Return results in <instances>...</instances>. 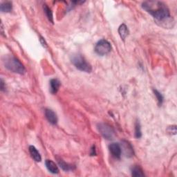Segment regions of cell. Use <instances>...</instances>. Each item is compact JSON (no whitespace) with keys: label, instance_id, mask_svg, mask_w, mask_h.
Wrapping results in <instances>:
<instances>
[{"label":"cell","instance_id":"cell-1","mask_svg":"<svg viewBox=\"0 0 177 177\" xmlns=\"http://www.w3.org/2000/svg\"><path fill=\"white\" fill-rule=\"evenodd\" d=\"M142 7L157 20L163 21L170 17L168 6L163 2L147 1L143 3Z\"/></svg>","mask_w":177,"mask_h":177},{"label":"cell","instance_id":"cell-2","mask_svg":"<svg viewBox=\"0 0 177 177\" xmlns=\"http://www.w3.org/2000/svg\"><path fill=\"white\" fill-rule=\"evenodd\" d=\"M3 62L5 67L9 71L21 75L25 73L26 69L24 65L13 55H5L3 58Z\"/></svg>","mask_w":177,"mask_h":177},{"label":"cell","instance_id":"cell-3","mask_svg":"<svg viewBox=\"0 0 177 177\" xmlns=\"http://www.w3.org/2000/svg\"><path fill=\"white\" fill-rule=\"evenodd\" d=\"M71 60L72 63L78 70L86 72V73H90L92 71V67H91V64L87 62L85 58L80 54L73 55Z\"/></svg>","mask_w":177,"mask_h":177},{"label":"cell","instance_id":"cell-4","mask_svg":"<svg viewBox=\"0 0 177 177\" xmlns=\"http://www.w3.org/2000/svg\"><path fill=\"white\" fill-rule=\"evenodd\" d=\"M98 129L104 139L107 140H112L115 136V132L114 129L108 124L100 123L97 124Z\"/></svg>","mask_w":177,"mask_h":177},{"label":"cell","instance_id":"cell-5","mask_svg":"<svg viewBox=\"0 0 177 177\" xmlns=\"http://www.w3.org/2000/svg\"><path fill=\"white\" fill-rule=\"evenodd\" d=\"M111 50V46L109 42L106 40H101L96 44L95 47V51L99 55H105L109 53Z\"/></svg>","mask_w":177,"mask_h":177},{"label":"cell","instance_id":"cell-6","mask_svg":"<svg viewBox=\"0 0 177 177\" xmlns=\"http://www.w3.org/2000/svg\"><path fill=\"white\" fill-rule=\"evenodd\" d=\"M109 149L111 154L116 159H120L122 154V149L119 143H112L109 146Z\"/></svg>","mask_w":177,"mask_h":177},{"label":"cell","instance_id":"cell-7","mask_svg":"<svg viewBox=\"0 0 177 177\" xmlns=\"http://www.w3.org/2000/svg\"><path fill=\"white\" fill-rule=\"evenodd\" d=\"M45 116L49 123L52 124H56L58 123L57 115L53 110L46 109H45Z\"/></svg>","mask_w":177,"mask_h":177},{"label":"cell","instance_id":"cell-8","mask_svg":"<svg viewBox=\"0 0 177 177\" xmlns=\"http://www.w3.org/2000/svg\"><path fill=\"white\" fill-rule=\"evenodd\" d=\"M46 167H47V169L49 172L52 174H58L59 173V169L58 167L57 166L56 164H55L53 160H46Z\"/></svg>","mask_w":177,"mask_h":177},{"label":"cell","instance_id":"cell-9","mask_svg":"<svg viewBox=\"0 0 177 177\" xmlns=\"http://www.w3.org/2000/svg\"><path fill=\"white\" fill-rule=\"evenodd\" d=\"M61 86L60 81L58 79H52L50 81V91L52 94H55Z\"/></svg>","mask_w":177,"mask_h":177},{"label":"cell","instance_id":"cell-10","mask_svg":"<svg viewBox=\"0 0 177 177\" xmlns=\"http://www.w3.org/2000/svg\"><path fill=\"white\" fill-rule=\"evenodd\" d=\"M29 152L31 157L36 162H40L42 160V157L40 152H38V150L35 148L34 146L31 145L29 147Z\"/></svg>","mask_w":177,"mask_h":177},{"label":"cell","instance_id":"cell-11","mask_svg":"<svg viewBox=\"0 0 177 177\" xmlns=\"http://www.w3.org/2000/svg\"><path fill=\"white\" fill-rule=\"evenodd\" d=\"M129 30H128V28H127V27L125 25V24H121L120 26V27L119 28V33L120 36V38L123 41H124V40H125V38L128 36L129 35Z\"/></svg>","mask_w":177,"mask_h":177},{"label":"cell","instance_id":"cell-12","mask_svg":"<svg viewBox=\"0 0 177 177\" xmlns=\"http://www.w3.org/2000/svg\"><path fill=\"white\" fill-rule=\"evenodd\" d=\"M122 145L123 146L124 152V153H125L126 156H128V157L132 156L134 155V150L130 144L127 141H123Z\"/></svg>","mask_w":177,"mask_h":177},{"label":"cell","instance_id":"cell-13","mask_svg":"<svg viewBox=\"0 0 177 177\" xmlns=\"http://www.w3.org/2000/svg\"><path fill=\"white\" fill-rule=\"evenodd\" d=\"M58 163L60 168L63 170H64V171H71V170L75 169V166L71 165V164L67 163L66 162H64L63 160L60 159H58Z\"/></svg>","mask_w":177,"mask_h":177},{"label":"cell","instance_id":"cell-14","mask_svg":"<svg viewBox=\"0 0 177 177\" xmlns=\"http://www.w3.org/2000/svg\"><path fill=\"white\" fill-rule=\"evenodd\" d=\"M13 9V6L12 3L10 2H6L1 4L0 6V10L2 12H5V13H10L11 12Z\"/></svg>","mask_w":177,"mask_h":177},{"label":"cell","instance_id":"cell-15","mask_svg":"<svg viewBox=\"0 0 177 177\" xmlns=\"http://www.w3.org/2000/svg\"><path fill=\"white\" fill-rule=\"evenodd\" d=\"M43 9H44V12L47 16L48 19L49 20V22H51V23H53V13H52L51 10L50 9V8L47 4H44L43 5Z\"/></svg>","mask_w":177,"mask_h":177},{"label":"cell","instance_id":"cell-16","mask_svg":"<svg viewBox=\"0 0 177 177\" xmlns=\"http://www.w3.org/2000/svg\"><path fill=\"white\" fill-rule=\"evenodd\" d=\"M132 175L133 176H144L145 174L143 173L142 169L139 166H134L132 169Z\"/></svg>","mask_w":177,"mask_h":177},{"label":"cell","instance_id":"cell-17","mask_svg":"<svg viewBox=\"0 0 177 177\" xmlns=\"http://www.w3.org/2000/svg\"><path fill=\"white\" fill-rule=\"evenodd\" d=\"M142 136L141 128H140V124L139 121H136L135 124V137L136 139H140Z\"/></svg>","mask_w":177,"mask_h":177},{"label":"cell","instance_id":"cell-18","mask_svg":"<svg viewBox=\"0 0 177 177\" xmlns=\"http://www.w3.org/2000/svg\"><path fill=\"white\" fill-rule=\"evenodd\" d=\"M154 93L155 96L157 98V100H158L159 104L160 106L162 104L163 102V97L162 96V94H160L159 91H157L156 89H154Z\"/></svg>","mask_w":177,"mask_h":177},{"label":"cell","instance_id":"cell-19","mask_svg":"<svg viewBox=\"0 0 177 177\" xmlns=\"http://www.w3.org/2000/svg\"><path fill=\"white\" fill-rule=\"evenodd\" d=\"M168 132L171 134H174V135H175L176 134V127L174 126H172V127H168Z\"/></svg>","mask_w":177,"mask_h":177},{"label":"cell","instance_id":"cell-20","mask_svg":"<svg viewBox=\"0 0 177 177\" xmlns=\"http://www.w3.org/2000/svg\"><path fill=\"white\" fill-rule=\"evenodd\" d=\"M40 42H41V44H42V46H43L44 47H47V42H46L45 40L43 38L40 37Z\"/></svg>","mask_w":177,"mask_h":177},{"label":"cell","instance_id":"cell-21","mask_svg":"<svg viewBox=\"0 0 177 177\" xmlns=\"http://www.w3.org/2000/svg\"><path fill=\"white\" fill-rule=\"evenodd\" d=\"M1 90L2 91H4L6 90V85H5V83L4 82L2 79L1 80Z\"/></svg>","mask_w":177,"mask_h":177},{"label":"cell","instance_id":"cell-22","mask_svg":"<svg viewBox=\"0 0 177 177\" xmlns=\"http://www.w3.org/2000/svg\"><path fill=\"white\" fill-rule=\"evenodd\" d=\"M91 152H92V153H91V156H94V155L96 154V149H95V146H93L92 148H91Z\"/></svg>","mask_w":177,"mask_h":177}]
</instances>
